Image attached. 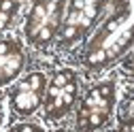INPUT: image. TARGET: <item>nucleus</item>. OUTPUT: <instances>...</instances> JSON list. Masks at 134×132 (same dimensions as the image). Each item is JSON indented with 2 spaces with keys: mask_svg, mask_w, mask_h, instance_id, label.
<instances>
[{
  "mask_svg": "<svg viewBox=\"0 0 134 132\" xmlns=\"http://www.w3.org/2000/svg\"><path fill=\"white\" fill-rule=\"evenodd\" d=\"M128 13H130V7L126 2L121 9H117L111 17L98 28L92 43L85 49V58H83V64H85L90 70L104 68V66L111 64L115 58H119L130 47V43L134 41V26L132 28H124V21L128 19Z\"/></svg>",
  "mask_w": 134,
  "mask_h": 132,
  "instance_id": "obj_1",
  "label": "nucleus"
},
{
  "mask_svg": "<svg viewBox=\"0 0 134 132\" xmlns=\"http://www.w3.org/2000/svg\"><path fill=\"white\" fill-rule=\"evenodd\" d=\"M64 4L66 0H34L24 26L28 45L47 47L58 36L64 21Z\"/></svg>",
  "mask_w": 134,
  "mask_h": 132,
  "instance_id": "obj_2",
  "label": "nucleus"
},
{
  "mask_svg": "<svg viewBox=\"0 0 134 132\" xmlns=\"http://www.w3.org/2000/svg\"><path fill=\"white\" fill-rule=\"evenodd\" d=\"M109 0H70L68 11L64 13V21L58 32V47H72L90 34L98 24L100 15Z\"/></svg>",
  "mask_w": 134,
  "mask_h": 132,
  "instance_id": "obj_3",
  "label": "nucleus"
},
{
  "mask_svg": "<svg viewBox=\"0 0 134 132\" xmlns=\"http://www.w3.org/2000/svg\"><path fill=\"white\" fill-rule=\"evenodd\" d=\"M115 107V83L113 81H102L96 83L83 98V102L77 113V132H94L102 128Z\"/></svg>",
  "mask_w": 134,
  "mask_h": 132,
  "instance_id": "obj_4",
  "label": "nucleus"
},
{
  "mask_svg": "<svg viewBox=\"0 0 134 132\" xmlns=\"http://www.w3.org/2000/svg\"><path fill=\"white\" fill-rule=\"evenodd\" d=\"M45 92V117L49 122H58L75 107L79 92V75L72 68H62L51 77Z\"/></svg>",
  "mask_w": 134,
  "mask_h": 132,
  "instance_id": "obj_5",
  "label": "nucleus"
},
{
  "mask_svg": "<svg viewBox=\"0 0 134 132\" xmlns=\"http://www.w3.org/2000/svg\"><path fill=\"white\" fill-rule=\"evenodd\" d=\"M47 90V77L43 73H30L24 77L11 92V107L13 113L19 117L32 115L43 102V96Z\"/></svg>",
  "mask_w": 134,
  "mask_h": 132,
  "instance_id": "obj_6",
  "label": "nucleus"
},
{
  "mask_svg": "<svg viewBox=\"0 0 134 132\" xmlns=\"http://www.w3.org/2000/svg\"><path fill=\"white\" fill-rule=\"evenodd\" d=\"M26 64V51L19 41L2 38L0 41V87L11 83Z\"/></svg>",
  "mask_w": 134,
  "mask_h": 132,
  "instance_id": "obj_7",
  "label": "nucleus"
},
{
  "mask_svg": "<svg viewBox=\"0 0 134 132\" xmlns=\"http://www.w3.org/2000/svg\"><path fill=\"white\" fill-rule=\"evenodd\" d=\"M19 11V0H0V34L13 24Z\"/></svg>",
  "mask_w": 134,
  "mask_h": 132,
  "instance_id": "obj_8",
  "label": "nucleus"
},
{
  "mask_svg": "<svg viewBox=\"0 0 134 132\" xmlns=\"http://www.w3.org/2000/svg\"><path fill=\"white\" fill-rule=\"evenodd\" d=\"M9 132H43V128L36 126V124H17V126H13Z\"/></svg>",
  "mask_w": 134,
  "mask_h": 132,
  "instance_id": "obj_9",
  "label": "nucleus"
},
{
  "mask_svg": "<svg viewBox=\"0 0 134 132\" xmlns=\"http://www.w3.org/2000/svg\"><path fill=\"white\" fill-rule=\"evenodd\" d=\"M117 132H134V119H126Z\"/></svg>",
  "mask_w": 134,
  "mask_h": 132,
  "instance_id": "obj_10",
  "label": "nucleus"
},
{
  "mask_svg": "<svg viewBox=\"0 0 134 132\" xmlns=\"http://www.w3.org/2000/svg\"><path fill=\"white\" fill-rule=\"evenodd\" d=\"M0 124H2V113H0Z\"/></svg>",
  "mask_w": 134,
  "mask_h": 132,
  "instance_id": "obj_11",
  "label": "nucleus"
},
{
  "mask_svg": "<svg viewBox=\"0 0 134 132\" xmlns=\"http://www.w3.org/2000/svg\"><path fill=\"white\" fill-rule=\"evenodd\" d=\"M55 132H66V130H55Z\"/></svg>",
  "mask_w": 134,
  "mask_h": 132,
  "instance_id": "obj_12",
  "label": "nucleus"
}]
</instances>
